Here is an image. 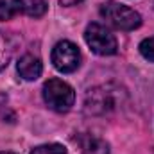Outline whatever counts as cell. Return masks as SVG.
I'll return each instance as SVG.
<instances>
[{"label":"cell","instance_id":"10","mask_svg":"<svg viewBox=\"0 0 154 154\" xmlns=\"http://www.w3.org/2000/svg\"><path fill=\"white\" fill-rule=\"evenodd\" d=\"M22 13V0H0V22Z\"/></svg>","mask_w":154,"mask_h":154},{"label":"cell","instance_id":"9","mask_svg":"<svg viewBox=\"0 0 154 154\" xmlns=\"http://www.w3.org/2000/svg\"><path fill=\"white\" fill-rule=\"evenodd\" d=\"M47 11V2L45 0H22V13L32 18L43 16Z\"/></svg>","mask_w":154,"mask_h":154},{"label":"cell","instance_id":"3","mask_svg":"<svg viewBox=\"0 0 154 154\" xmlns=\"http://www.w3.org/2000/svg\"><path fill=\"white\" fill-rule=\"evenodd\" d=\"M100 16L109 25H113L115 29H120V31H134L142 23V16L134 9H131L127 5H122L118 2H113V0L102 4Z\"/></svg>","mask_w":154,"mask_h":154},{"label":"cell","instance_id":"6","mask_svg":"<svg viewBox=\"0 0 154 154\" xmlns=\"http://www.w3.org/2000/svg\"><path fill=\"white\" fill-rule=\"evenodd\" d=\"M74 142L79 147L81 154H109V145L106 140L90 134V133H81L74 138Z\"/></svg>","mask_w":154,"mask_h":154},{"label":"cell","instance_id":"2","mask_svg":"<svg viewBox=\"0 0 154 154\" xmlns=\"http://www.w3.org/2000/svg\"><path fill=\"white\" fill-rule=\"evenodd\" d=\"M43 100L52 111L66 113L75 102V91L65 81L50 79L43 84Z\"/></svg>","mask_w":154,"mask_h":154},{"label":"cell","instance_id":"12","mask_svg":"<svg viewBox=\"0 0 154 154\" xmlns=\"http://www.w3.org/2000/svg\"><path fill=\"white\" fill-rule=\"evenodd\" d=\"M140 52H142V56H143L145 59H149V61L154 63V36L152 38L143 39V41L140 43Z\"/></svg>","mask_w":154,"mask_h":154},{"label":"cell","instance_id":"14","mask_svg":"<svg viewBox=\"0 0 154 154\" xmlns=\"http://www.w3.org/2000/svg\"><path fill=\"white\" fill-rule=\"evenodd\" d=\"M0 154H13V152H0Z\"/></svg>","mask_w":154,"mask_h":154},{"label":"cell","instance_id":"11","mask_svg":"<svg viewBox=\"0 0 154 154\" xmlns=\"http://www.w3.org/2000/svg\"><path fill=\"white\" fill-rule=\"evenodd\" d=\"M31 154H66V149L59 143H47V145H39L36 149H32Z\"/></svg>","mask_w":154,"mask_h":154},{"label":"cell","instance_id":"1","mask_svg":"<svg viewBox=\"0 0 154 154\" xmlns=\"http://www.w3.org/2000/svg\"><path fill=\"white\" fill-rule=\"evenodd\" d=\"M125 99V91L115 84H102L91 88L84 99V111L88 115H108L118 109Z\"/></svg>","mask_w":154,"mask_h":154},{"label":"cell","instance_id":"4","mask_svg":"<svg viewBox=\"0 0 154 154\" xmlns=\"http://www.w3.org/2000/svg\"><path fill=\"white\" fill-rule=\"evenodd\" d=\"M84 39H86L88 47L99 56H111L118 48L116 38L100 23H90L86 27Z\"/></svg>","mask_w":154,"mask_h":154},{"label":"cell","instance_id":"8","mask_svg":"<svg viewBox=\"0 0 154 154\" xmlns=\"http://www.w3.org/2000/svg\"><path fill=\"white\" fill-rule=\"evenodd\" d=\"M13 50H14V45H13L11 36L0 31V72L9 65L11 56H13Z\"/></svg>","mask_w":154,"mask_h":154},{"label":"cell","instance_id":"13","mask_svg":"<svg viewBox=\"0 0 154 154\" xmlns=\"http://www.w3.org/2000/svg\"><path fill=\"white\" fill-rule=\"evenodd\" d=\"M63 5H75V4H79V2H82V0H59Z\"/></svg>","mask_w":154,"mask_h":154},{"label":"cell","instance_id":"5","mask_svg":"<svg viewBox=\"0 0 154 154\" xmlns=\"http://www.w3.org/2000/svg\"><path fill=\"white\" fill-rule=\"evenodd\" d=\"M52 63L56 66V70L63 72V74H70L75 72L81 65V52L72 41H59L56 43V47L52 48Z\"/></svg>","mask_w":154,"mask_h":154},{"label":"cell","instance_id":"7","mask_svg":"<svg viewBox=\"0 0 154 154\" xmlns=\"http://www.w3.org/2000/svg\"><path fill=\"white\" fill-rule=\"evenodd\" d=\"M16 70H18V74H20L22 79H25V81H36L41 75V72H43V65H41V61L36 56L25 54V56H22L18 59Z\"/></svg>","mask_w":154,"mask_h":154}]
</instances>
